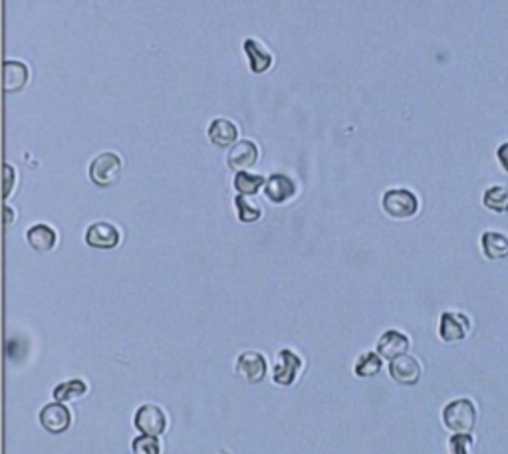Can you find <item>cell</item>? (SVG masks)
<instances>
[{"label":"cell","mask_w":508,"mask_h":454,"mask_svg":"<svg viewBox=\"0 0 508 454\" xmlns=\"http://www.w3.org/2000/svg\"><path fill=\"white\" fill-rule=\"evenodd\" d=\"M443 425L455 434H471L477 425V407L471 399H455L443 409Z\"/></svg>","instance_id":"cell-1"},{"label":"cell","mask_w":508,"mask_h":454,"mask_svg":"<svg viewBox=\"0 0 508 454\" xmlns=\"http://www.w3.org/2000/svg\"><path fill=\"white\" fill-rule=\"evenodd\" d=\"M123 161L115 151H104V153L96 155L90 163V179L98 187H112L113 183H118L121 175Z\"/></svg>","instance_id":"cell-2"},{"label":"cell","mask_w":508,"mask_h":454,"mask_svg":"<svg viewBox=\"0 0 508 454\" xmlns=\"http://www.w3.org/2000/svg\"><path fill=\"white\" fill-rule=\"evenodd\" d=\"M381 207L389 216L394 218H411L418 215L419 210V199L413 191L397 187L383 192Z\"/></svg>","instance_id":"cell-3"},{"label":"cell","mask_w":508,"mask_h":454,"mask_svg":"<svg viewBox=\"0 0 508 454\" xmlns=\"http://www.w3.org/2000/svg\"><path fill=\"white\" fill-rule=\"evenodd\" d=\"M304 361L293 349H280L277 353V359H274L272 367V381L280 387H290L294 385L300 372H302Z\"/></svg>","instance_id":"cell-4"},{"label":"cell","mask_w":508,"mask_h":454,"mask_svg":"<svg viewBox=\"0 0 508 454\" xmlns=\"http://www.w3.org/2000/svg\"><path fill=\"white\" fill-rule=\"evenodd\" d=\"M133 425H136L141 434L161 436L168 431V415H165V411L161 407L153 405V403H147V405H141L136 411V415H133Z\"/></svg>","instance_id":"cell-5"},{"label":"cell","mask_w":508,"mask_h":454,"mask_svg":"<svg viewBox=\"0 0 508 454\" xmlns=\"http://www.w3.org/2000/svg\"><path fill=\"white\" fill-rule=\"evenodd\" d=\"M235 372L246 383H261L264 381L266 373H269V361H266L261 351L248 349L237 357Z\"/></svg>","instance_id":"cell-6"},{"label":"cell","mask_w":508,"mask_h":454,"mask_svg":"<svg viewBox=\"0 0 508 454\" xmlns=\"http://www.w3.org/2000/svg\"><path fill=\"white\" fill-rule=\"evenodd\" d=\"M471 319L461 312H443L439 319V338L445 343H459L469 338Z\"/></svg>","instance_id":"cell-7"},{"label":"cell","mask_w":508,"mask_h":454,"mask_svg":"<svg viewBox=\"0 0 508 454\" xmlns=\"http://www.w3.org/2000/svg\"><path fill=\"white\" fill-rule=\"evenodd\" d=\"M38 420L44 431H48L50 434H62L68 431L72 425V413L64 403L54 401L43 407V411H40V415H38Z\"/></svg>","instance_id":"cell-8"},{"label":"cell","mask_w":508,"mask_h":454,"mask_svg":"<svg viewBox=\"0 0 508 454\" xmlns=\"http://www.w3.org/2000/svg\"><path fill=\"white\" fill-rule=\"evenodd\" d=\"M121 232L118 226L107 221L91 223L86 231V242L88 247L98 250H110L120 245Z\"/></svg>","instance_id":"cell-9"},{"label":"cell","mask_w":508,"mask_h":454,"mask_svg":"<svg viewBox=\"0 0 508 454\" xmlns=\"http://www.w3.org/2000/svg\"><path fill=\"white\" fill-rule=\"evenodd\" d=\"M258 145L253 139H238L235 145L229 149L227 163L232 171L237 173H246V169H251L258 163Z\"/></svg>","instance_id":"cell-10"},{"label":"cell","mask_w":508,"mask_h":454,"mask_svg":"<svg viewBox=\"0 0 508 454\" xmlns=\"http://www.w3.org/2000/svg\"><path fill=\"white\" fill-rule=\"evenodd\" d=\"M421 364L418 357H413L407 353V356L397 357L394 361H389V375L391 380L399 385H415L421 380Z\"/></svg>","instance_id":"cell-11"},{"label":"cell","mask_w":508,"mask_h":454,"mask_svg":"<svg viewBox=\"0 0 508 454\" xmlns=\"http://www.w3.org/2000/svg\"><path fill=\"white\" fill-rule=\"evenodd\" d=\"M296 183L293 176H288L285 173H274L266 179L264 184V195L274 205H282L288 203L290 199H294L296 195Z\"/></svg>","instance_id":"cell-12"},{"label":"cell","mask_w":508,"mask_h":454,"mask_svg":"<svg viewBox=\"0 0 508 454\" xmlns=\"http://www.w3.org/2000/svg\"><path fill=\"white\" fill-rule=\"evenodd\" d=\"M411 341L403 332L399 330H387L381 333V338L376 343V351L381 356V359L394 361L402 356H407L410 351Z\"/></svg>","instance_id":"cell-13"},{"label":"cell","mask_w":508,"mask_h":454,"mask_svg":"<svg viewBox=\"0 0 508 454\" xmlns=\"http://www.w3.org/2000/svg\"><path fill=\"white\" fill-rule=\"evenodd\" d=\"M207 133H209V139L216 147H232L238 141L237 123L227 120V117H215Z\"/></svg>","instance_id":"cell-14"},{"label":"cell","mask_w":508,"mask_h":454,"mask_svg":"<svg viewBox=\"0 0 508 454\" xmlns=\"http://www.w3.org/2000/svg\"><path fill=\"white\" fill-rule=\"evenodd\" d=\"M56 240H58L56 231L46 223H38L27 231L28 247L38 252V254H44V252L52 250L56 247Z\"/></svg>","instance_id":"cell-15"},{"label":"cell","mask_w":508,"mask_h":454,"mask_svg":"<svg viewBox=\"0 0 508 454\" xmlns=\"http://www.w3.org/2000/svg\"><path fill=\"white\" fill-rule=\"evenodd\" d=\"M3 75H4V91L6 94H14V91H19L27 86L30 70L22 60H6L3 66Z\"/></svg>","instance_id":"cell-16"},{"label":"cell","mask_w":508,"mask_h":454,"mask_svg":"<svg viewBox=\"0 0 508 454\" xmlns=\"http://www.w3.org/2000/svg\"><path fill=\"white\" fill-rule=\"evenodd\" d=\"M245 52L248 56V62H251V70L254 74H264L272 66L270 50L266 48L261 40L246 38L245 40Z\"/></svg>","instance_id":"cell-17"},{"label":"cell","mask_w":508,"mask_h":454,"mask_svg":"<svg viewBox=\"0 0 508 454\" xmlns=\"http://www.w3.org/2000/svg\"><path fill=\"white\" fill-rule=\"evenodd\" d=\"M481 247L488 260H504L508 258V237L503 232H482Z\"/></svg>","instance_id":"cell-18"},{"label":"cell","mask_w":508,"mask_h":454,"mask_svg":"<svg viewBox=\"0 0 508 454\" xmlns=\"http://www.w3.org/2000/svg\"><path fill=\"white\" fill-rule=\"evenodd\" d=\"M88 393V383L84 380H70V381H64L60 385L54 387V399L58 403H68V401H76L80 397H84Z\"/></svg>","instance_id":"cell-19"},{"label":"cell","mask_w":508,"mask_h":454,"mask_svg":"<svg viewBox=\"0 0 508 454\" xmlns=\"http://www.w3.org/2000/svg\"><path fill=\"white\" fill-rule=\"evenodd\" d=\"M482 205L493 213L504 215L508 213V187L506 184H493L482 195Z\"/></svg>","instance_id":"cell-20"},{"label":"cell","mask_w":508,"mask_h":454,"mask_svg":"<svg viewBox=\"0 0 508 454\" xmlns=\"http://www.w3.org/2000/svg\"><path fill=\"white\" fill-rule=\"evenodd\" d=\"M383 359L378 351H365L354 364V373L357 377H373L381 372Z\"/></svg>","instance_id":"cell-21"},{"label":"cell","mask_w":508,"mask_h":454,"mask_svg":"<svg viewBox=\"0 0 508 454\" xmlns=\"http://www.w3.org/2000/svg\"><path fill=\"white\" fill-rule=\"evenodd\" d=\"M266 184V179L262 175H253V173H237L235 175V189L238 195L243 197H253L256 195Z\"/></svg>","instance_id":"cell-22"},{"label":"cell","mask_w":508,"mask_h":454,"mask_svg":"<svg viewBox=\"0 0 508 454\" xmlns=\"http://www.w3.org/2000/svg\"><path fill=\"white\" fill-rule=\"evenodd\" d=\"M235 207H237V215L240 218V223H256L258 218L262 216L261 205H258L256 200H253L251 197L237 195Z\"/></svg>","instance_id":"cell-23"},{"label":"cell","mask_w":508,"mask_h":454,"mask_svg":"<svg viewBox=\"0 0 508 454\" xmlns=\"http://www.w3.org/2000/svg\"><path fill=\"white\" fill-rule=\"evenodd\" d=\"M131 452L133 454H161V444L157 436L139 434L131 441Z\"/></svg>","instance_id":"cell-24"},{"label":"cell","mask_w":508,"mask_h":454,"mask_svg":"<svg viewBox=\"0 0 508 454\" xmlns=\"http://www.w3.org/2000/svg\"><path fill=\"white\" fill-rule=\"evenodd\" d=\"M473 436L471 434H453L449 439V452L451 454H473Z\"/></svg>","instance_id":"cell-25"},{"label":"cell","mask_w":508,"mask_h":454,"mask_svg":"<svg viewBox=\"0 0 508 454\" xmlns=\"http://www.w3.org/2000/svg\"><path fill=\"white\" fill-rule=\"evenodd\" d=\"M12 181H14V167L11 163H4V197L12 192Z\"/></svg>","instance_id":"cell-26"},{"label":"cell","mask_w":508,"mask_h":454,"mask_svg":"<svg viewBox=\"0 0 508 454\" xmlns=\"http://www.w3.org/2000/svg\"><path fill=\"white\" fill-rule=\"evenodd\" d=\"M496 157H498V163H501L503 169L508 173V141L503 143V145L496 149Z\"/></svg>","instance_id":"cell-27"},{"label":"cell","mask_w":508,"mask_h":454,"mask_svg":"<svg viewBox=\"0 0 508 454\" xmlns=\"http://www.w3.org/2000/svg\"><path fill=\"white\" fill-rule=\"evenodd\" d=\"M12 218H14V210L8 207V205H4V224L8 226L12 223Z\"/></svg>","instance_id":"cell-28"}]
</instances>
